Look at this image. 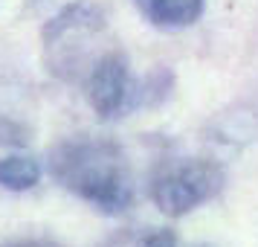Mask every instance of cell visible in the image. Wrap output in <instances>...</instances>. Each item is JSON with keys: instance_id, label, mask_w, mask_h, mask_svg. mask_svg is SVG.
<instances>
[{"instance_id": "obj_1", "label": "cell", "mask_w": 258, "mask_h": 247, "mask_svg": "<svg viewBox=\"0 0 258 247\" xmlns=\"http://www.w3.org/2000/svg\"><path fill=\"white\" fill-rule=\"evenodd\" d=\"M49 175L102 212H122L131 204L125 154L107 140H67L49 152Z\"/></svg>"}, {"instance_id": "obj_2", "label": "cell", "mask_w": 258, "mask_h": 247, "mask_svg": "<svg viewBox=\"0 0 258 247\" xmlns=\"http://www.w3.org/2000/svg\"><path fill=\"white\" fill-rule=\"evenodd\" d=\"M99 32H105V12L96 3L79 0L64 6L55 18H49L41 32L49 70L70 82H76L82 73L87 79L90 67L96 64V59H90V41Z\"/></svg>"}, {"instance_id": "obj_3", "label": "cell", "mask_w": 258, "mask_h": 247, "mask_svg": "<svg viewBox=\"0 0 258 247\" xmlns=\"http://www.w3.org/2000/svg\"><path fill=\"white\" fill-rule=\"evenodd\" d=\"M223 180L226 175H223L221 163L206 160V157H186V160L165 163L154 175L151 198L163 215L180 218L215 198L223 189Z\"/></svg>"}, {"instance_id": "obj_4", "label": "cell", "mask_w": 258, "mask_h": 247, "mask_svg": "<svg viewBox=\"0 0 258 247\" xmlns=\"http://www.w3.org/2000/svg\"><path fill=\"white\" fill-rule=\"evenodd\" d=\"M84 87H87V102L99 119H113L125 114L131 105H137V93H134L137 84L131 82L128 59L119 50H105L96 59L84 79Z\"/></svg>"}, {"instance_id": "obj_5", "label": "cell", "mask_w": 258, "mask_h": 247, "mask_svg": "<svg viewBox=\"0 0 258 247\" xmlns=\"http://www.w3.org/2000/svg\"><path fill=\"white\" fill-rule=\"evenodd\" d=\"M203 3L206 0H137L140 12L154 26H163V29L191 26L203 15Z\"/></svg>"}, {"instance_id": "obj_6", "label": "cell", "mask_w": 258, "mask_h": 247, "mask_svg": "<svg viewBox=\"0 0 258 247\" xmlns=\"http://www.w3.org/2000/svg\"><path fill=\"white\" fill-rule=\"evenodd\" d=\"M41 180V166L32 157H0V186L12 189V192H26Z\"/></svg>"}, {"instance_id": "obj_7", "label": "cell", "mask_w": 258, "mask_h": 247, "mask_svg": "<svg viewBox=\"0 0 258 247\" xmlns=\"http://www.w3.org/2000/svg\"><path fill=\"white\" fill-rule=\"evenodd\" d=\"M29 142V131L12 119H0V145H24Z\"/></svg>"}, {"instance_id": "obj_8", "label": "cell", "mask_w": 258, "mask_h": 247, "mask_svg": "<svg viewBox=\"0 0 258 247\" xmlns=\"http://www.w3.org/2000/svg\"><path fill=\"white\" fill-rule=\"evenodd\" d=\"M137 247H177V235L171 230H151L137 241Z\"/></svg>"}, {"instance_id": "obj_9", "label": "cell", "mask_w": 258, "mask_h": 247, "mask_svg": "<svg viewBox=\"0 0 258 247\" xmlns=\"http://www.w3.org/2000/svg\"><path fill=\"white\" fill-rule=\"evenodd\" d=\"M0 247H58V244H49V241H32V238H24V241H9V244H0Z\"/></svg>"}]
</instances>
